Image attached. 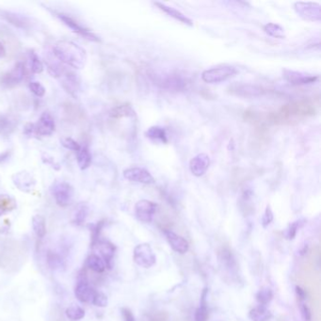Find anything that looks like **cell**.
<instances>
[{
    "label": "cell",
    "instance_id": "cell-9",
    "mask_svg": "<svg viewBox=\"0 0 321 321\" xmlns=\"http://www.w3.org/2000/svg\"><path fill=\"white\" fill-rule=\"evenodd\" d=\"M26 75V68L22 62L15 64L11 71L0 76V84L6 88H13L22 82Z\"/></svg>",
    "mask_w": 321,
    "mask_h": 321
},
{
    "label": "cell",
    "instance_id": "cell-13",
    "mask_svg": "<svg viewBox=\"0 0 321 321\" xmlns=\"http://www.w3.org/2000/svg\"><path fill=\"white\" fill-rule=\"evenodd\" d=\"M56 128L55 120L49 112H44L38 120V123L34 125L35 134L46 137L54 133Z\"/></svg>",
    "mask_w": 321,
    "mask_h": 321
},
{
    "label": "cell",
    "instance_id": "cell-40",
    "mask_svg": "<svg viewBox=\"0 0 321 321\" xmlns=\"http://www.w3.org/2000/svg\"><path fill=\"white\" fill-rule=\"evenodd\" d=\"M299 229V222H296V223H293V224L289 225L286 234H285V237L287 239H294L296 235H297V232Z\"/></svg>",
    "mask_w": 321,
    "mask_h": 321
},
{
    "label": "cell",
    "instance_id": "cell-7",
    "mask_svg": "<svg viewBox=\"0 0 321 321\" xmlns=\"http://www.w3.org/2000/svg\"><path fill=\"white\" fill-rule=\"evenodd\" d=\"M133 259L137 265L144 269L153 267L157 261V257L148 243H142L135 247Z\"/></svg>",
    "mask_w": 321,
    "mask_h": 321
},
{
    "label": "cell",
    "instance_id": "cell-17",
    "mask_svg": "<svg viewBox=\"0 0 321 321\" xmlns=\"http://www.w3.org/2000/svg\"><path fill=\"white\" fill-rule=\"evenodd\" d=\"M95 292L96 290L85 281L78 282L75 288L76 299L83 303H91L92 299L94 298Z\"/></svg>",
    "mask_w": 321,
    "mask_h": 321
},
{
    "label": "cell",
    "instance_id": "cell-43",
    "mask_svg": "<svg viewBox=\"0 0 321 321\" xmlns=\"http://www.w3.org/2000/svg\"><path fill=\"white\" fill-rule=\"evenodd\" d=\"M296 292H297L298 297H299V299H306V293H305V291H304L302 288H300L299 286H297V287H296Z\"/></svg>",
    "mask_w": 321,
    "mask_h": 321
},
{
    "label": "cell",
    "instance_id": "cell-37",
    "mask_svg": "<svg viewBox=\"0 0 321 321\" xmlns=\"http://www.w3.org/2000/svg\"><path fill=\"white\" fill-rule=\"evenodd\" d=\"M30 89L38 97L45 96V87L41 83L37 82V81H31L30 83Z\"/></svg>",
    "mask_w": 321,
    "mask_h": 321
},
{
    "label": "cell",
    "instance_id": "cell-29",
    "mask_svg": "<svg viewBox=\"0 0 321 321\" xmlns=\"http://www.w3.org/2000/svg\"><path fill=\"white\" fill-rule=\"evenodd\" d=\"M17 123L11 116H0V133L10 135L15 129Z\"/></svg>",
    "mask_w": 321,
    "mask_h": 321
},
{
    "label": "cell",
    "instance_id": "cell-25",
    "mask_svg": "<svg viewBox=\"0 0 321 321\" xmlns=\"http://www.w3.org/2000/svg\"><path fill=\"white\" fill-rule=\"evenodd\" d=\"M32 229L39 239H44L46 235V223L45 217L42 215H35L31 221Z\"/></svg>",
    "mask_w": 321,
    "mask_h": 321
},
{
    "label": "cell",
    "instance_id": "cell-23",
    "mask_svg": "<svg viewBox=\"0 0 321 321\" xmlns=\"http://www.w3.org/2000/svg\"><path fill=\"white\" fill-rule=\"evenodd\" d=\"M86 266L94 272L102 273L106 269L105 261L96 254H91L86 260Z\"/></svg>",
    "mask_w": 321,
    "mask_h": 321
},
{
    "label": "cell",
    "instance_id": "cell-35",
    "mask_svg": "<svg viewBox=\"0 0 321 321\" xmlns=\"http://www.w3.org/2000/svg\"><path fill=\"white\" fill-rule=\"evenodd\" d=\"M93 305L97 307H105L109 303V299L106 295L104 294L103 292L96 291L95 292V295H94V298L92 299V302H91Z\"/></svg>",
    "mask_w": 321,
    "mask_h": 321
},
{
    "label": "cell",
    "instance_id": "cell-3",
    "mask_svg": "<svg viewBox=\"0 0 321 321\" xmlns=\"http://www.w3.org/2000/svg\"><path fill=\"white\" fill-rule=\"evenodd\" d=\"M229 94L243 98L259 97L268 92V90L261 86L248 83H234L227 89Z\"/></svg>",
    "mask_w": 321,
    "mask_h": 321
},
{
    "label": "cell",
    "instance_id": "cell-6",
    "mask_svg": "<svg viewBox=\"0 0 321 321\" xmlns=\"http://www.w3.org/2000/svg\"><path fill=\"white\" fill-rule=\"evenodd\" d=\"M294 9L300 18L310 22H320L321 6L316 2H296Z\"/></svg>",
    "mask_w": 321,
    "mask_h": 321
},
{
    "label": "cell",
    "instance_id": "cell-15",
    "mask_svg": "<svg viewBox=\"0 0 321 321\" xmlns=\"http://www.w3.org/2000/svg\"><path fill=\"white\" fill-rule=\"evenodd\" d=\"M93 248L95 249L97 253H99V256L105 261L106 268L111 269L112 259L114 257L115 251H116V247L109 241L96 240L95 242H93Z\"/></svg>",
    "mask_w": 321,
    "mask_h": 321
},
{
    "label": "cell",
    "instance_id": "cell-34",
    "mask_svg": "<svg viewBox=\"0 0 321 321\" xmlns=\"http://www.w3.org/2000/svg\"><path fill=\"white\" fill-rule=\"evenodd\" d=\"M30 69L31 71L34 73V74H40L43 72L44 70V66H43V63L41 62V60L39 59L36 53L31 51L30 53Z\"/></svg>",
    "mask_w": 321,
    "mask_h": 321
},
{
    "label": "cell",
    "instance_id": "cell-22",
    "mask_svg": "<svg viewBox=\"0 0 321 321\" xmlns=\"http://www.w3.org/2000/svg\"><path fill=\"white\" fill-rule=\"evenodd\" d=\"M145 136L151 141L166 144L168 142V137L164 128L160 127H152L145 132Z\"/></svg>",
    "mask_w": 321,
    "mask_h": 321
},
{
    "label": "cell",
    "instance_id": "cell-44",
    "mask_svg": "<svg viewBox=\"0 0 321 321\" xmlns=\"http://www.w3.org/2000/svg\"><path fill=\"white\" fill-rule=\"evenodd\" d=\"M6 55H7L6 48H5V46L3 45V44H2V43H1V41H0V59H2V58H4V57H6Z\"/></svg>",
    "mask_w": 321,
    "mask_h": 321
},
{
    "label": "cell",
    "instance_id": "cell-24",
    "mask_svg": "<svg viewBox=\"0 0 321 321\" xmlns=\"http://www.w3.org/2000/svg\"><path fill=\"white\" fill-rule=\"evenodd\" d=\"M76 160L81 170L89 168L91 163V155L87 146H80L79 150L76 151Z\"/></svg>",
    "mask_w": 321,
    "mask_h": 321
},
{
    "label": "cell",
    "instance_id": "cell-14",
    "mask_svg": "<svg viewBox=\"0 0 321 321\" xmlns=\"http://www.w3.org/2000/svg\"><path fill=\"white\" fill-rule=\"evenodd\" d=\"M210 166V157L208 155L202 153L195 156L189 161V170L190 172L196 176L201 177L207 172Z\"/></svg>",
    "mask_w": 321,
    "mask_h": 321
},
{
    "label": "cell",
    "instance_id": "cell-8",
    "mask_svg": "<svg viewBox=\"0 0 321 321\" xmlns=\"http://www.w3.org/2000/svg\"><path fill=\"white\" fill-rule=\"evenodd\" d=\"M57 17L70 30H73L75 33L80 35L81 37L85 38L91 42H100V38L98 37L94 32L85 28L80 23L77 22L70 15H65V14H57Z\"/></svg>",
    "mask_w": 321,
    "mask_h": 321
},
{
    "label": "cell",
    "instance_id": "cell-42",
    "mask_svg": "<svg viewBox=\"0 0 321 321\" xmlns=\"http://www.w3.org/2000/svg\"><path fill=\"white\" fill-rule=\"evenodd\" d=\"M301 312H302V315H303V317H304V319L307 321H311V316H312V314H311V311H310V309L308 308L307 305L305 304H302V306H301Z\"/></svg>",
    "mask_w": 321,
    "mask_h": 321
},
{
    "label": "cell",
    "instance_id": "cell-45",
    "mask_svg": "<svg viewBox=\"0 0 321 321\" xmlns=\"http://www.w3.org/2000/svg\"><path fill=\"white\" fill-rule=\"evenodd\" d=\"M8 157H9V152H6V153L1 154V155H0V162H2L3 160L7 159Z\"/></svg>",
    "mask_w": 321,
    "mask_h": 321
},
{
    "label": "cell",
    "instance_id": "cell-33",
    "mask_svg": "<svg viewBox=\"0 0 321 321\" xmlns=\"http://www.w3.org/2000/svg\"><path fill=\"white\" fill-rule=\"evenodd\" d=\"M272 298H273V292L271 290V288H269L268 286L263 287L256 294L257 301L260 303V305H264V306H266L268 303H269Z\"/></svg>",
    "mask_w": 321,
    "mask_h": 321
},
{
    "label": "cell",
    "instance_id": "cell-30",
    "mask_svg": "<svg viewBox=\"0 0 321 321\" xmlns=\"http://www.w3.org/2000/svg\"><path fill=\"white\" fill-rule=\"evenodd\" d=\"M264 31L270 37L284 39V30L278 24L269 23L264 26Z\"/></svg>",
    "mask_w": 321,
    "mask_h": 321
},
{
    "label": "cell",
    "instance_id": "cell-5",
    "mask_svg": "<svg viewBox=\"0 0 321 321\" xmlns=\"http://www.w3.org/2000/svg\"><path fill=\"white\" fill-rule=\"evenodd\" d=\"M152 78L155 84L165 90H182L187 87V81L182 76L175 74H156L152 75Z\"/></svg>",
    "mask_w": 321,
    "mask_h": 321
},
{
    "label": "cell",
    "instance_id": "cell-4",
    "mask_svg": "<svg viewBox=\"0 0 321 321\" xmlns=\"http://www.w3.org/2000/svg\"><path fill=\"white\" fill-rule=\"evenodd\" d=\"M51 193L57 204L61 207H65L73 202L75 190L67 182L57 181L51 187Z\"/></svg>",
    "mask_w": 321,
    "mask_h": 321
},
{
    "label": "cell",
    "instance_id": "cell-19",
    "mask_svg": "<svg viewBox=\"0 0 321 321\" xmlns=\"http://www.w3.org/2000/svg\"><path fill=\"white\" fill-rule=\"evenodd\" d=\"M15 186L25 192H30L36 185V181L29 172H18L13 177Z\"/></svg>",
    "mask_w": 321,
    "mask_h": 321
},
{
    "label": "cell",
    "instance_id": "cell-38",
    "mask_svg": "<svg viewBox=\"0 0 321 321\" xmlns=\"http://www.w3.org/2000/svg\"><path fill=\"white\" fill-rule=\"evenodd\" d=\"M61 144L69 150H73V151H78L80 148V145L75 142V140L71 139V138H64L61 140Z\"/></svg>",
    "mask_w": 321,
    "mask_h": 321
},
{
    "label": "cell",
    "instance_id": "cell-16",
    "mask_svg": "<svg viewBox=\"0 0 321 321\" xmlns=\"http://www.w3.org/2000/svg\"><path fill=\"white\" fill-rule=\"evenodd\" d=\"M283 76L292 85H306L314 83L317 79V75H309L302 72H297V71H291V70H284Z\"/></svg>",
    "mask_w": 321,
    "mask_h": 321
},
{
    "label": "cell",
    "instance_id": "cell-12",
    "mask_svg": "<svg viewBox=\"0 0 321 321\" xmlns=\"http://www.w3.org/2000/svg\"><path fill=\"white\" fill-rule=\"evenodd\" d=\"M61 86L63 89L70 93L72 96L77 97L78 92L80 90V80L77 75L73 72L64 71L60 76Z\"/></svg>",
    "mask_w": 321,
    "mask_h": 321
},
{
    "label": "cell",
    "instance_id": "cell-36",
    "mask_svg": "<svg viewBox=\"0 0 321 321\" xmlns=\"http://www.w3.org/2000/svg\"><path fill=\"white\" fill-rule=\"evenodd\" d=\"M6 17H7L8 21H10L13 25L17 26V27H20V28H23V29H24V28H27V25L29 24V23L26 22L25 18H23V17L19 16V15H12V14L7 13Z\"/></svg>",
    "mask_w": 321,
    "mask_h": 321
},
{
    "label": "cell",
    "instance_id": "cell-10",
    "mask_svg": "<svg viewBox=\"0 0 321 321\" xmlns=\"http://www.w3.org/2000/svg\"><path fill=\"white\" fill-rule=\"evenodd\" d=\"M157 204L148 200H141L135 205V213L139 221L150 224L157 212Z\"/></svg>",
    "mask_w": 321,
    "mask_h": 321
},
{
    "label": "cell",
    "instance_id": "cell-39",
    "mask_svg": "<svg viewBox=\"0 0 321 321\" xmlns=\"http://www.w3.org/2000/svg\"><path fill=\"white\" fill-rule=\"evenodd\" d=\"M273 219H274V217H273V213H272V211H271L270 206L268 205V206H267V208L265 210L264 215L262 217V225H263V227H267V226H269V224L272 223Z\"/></svg>",
    "mask_w": 321,
    "mask_h": 321
},
{
    "label": "cell",
    "instance_id": "cell-20",
    "mask_svg": "<svg viewBox=\"0 0 321 321\" xmlns=\"http://www.w3.org/2000/svg\"><path fill=\"white\" fill-rule=\"evenodd\" d=\"M156 6H157L159 10H161L162 12H164L165 14L171 16L172 18H174L175 20L179 21L182 24H185L187 26H193V22L187 17L184 14H182L181 12H179L178 10L174 9V8L170 7V6H167L161 2H155L154 3Z\"/></svg>",
    "mask_w": 321,
    "mask_h": 321
},
{
    "label": "cell",
    "instance_id": "cell-28",
    "mask_svg": "<svg viewBox=\"0 0 321 321\" xmlns=\"http://www.w3.org/2000/svg\"><path fill=\"white\" fill-rule=\"evenodd\" d=\"M206 294L207 289H204L202 292V299L200 307L195 312V321H207L208 319V311H207V303H206Z\"/></svg>",
    "mask_w": 321,
    "mask_h": 321
},
{
    "label": "cell",
    "instance_id": "cell-11",
    "mask_svg": "<svg viewBox=\"0 0 321 321\" xmlns=\"http://www.w3.org/2000/svg\"><path fill=\"white\" fill-rule=\"evenodd\" d=\"M124 177L128 181L141 183V184H153L155 183V178L149 171L140 167L128 168L124 171Z\"/></svg>",
    "mask_w": 321,
    "mask_h": 321
},
{
    "label": "cell",
    "instance_id": "cell-18",
    "mask_svg": "<svg viewBox=\"0 0 321 321\" xmlns=\"http://www.w3.org/2000/svg\"><path fill=\"white\" fill-rule=\"evenodd\" d=\"M165 236H166V239L168 240L170 246L172 247V250L176 253H178L180 254H184L187 253L188 251V242H187L186 239L184 238H182L181 236L176 235L175 233H173L172 231L164 232Z\"/></svg>",
    "mask_w": 321,
    "mask_h": 321
},
{
    "label": "cell",
    "instance_id": "cell-32",
    "mask_svg": "<svg viewBox=\"0 0 321 321\" xmlns=\"http://www.w3.org/2000/svg\"><path fill=\"white\" fill-rule=\"evenodd\" d=\"M66 316L71 321L81 320L85 316V310L78 305L68 307L65 311Z\"/></svg>",
    "mask_w": 321,
    "mask_h": 321
},
{
    "label": "cell",
    "instance_id": "cell-21",
    "mask_svg": "<svg viewBox=\"0 0 321 321\" xmlns=\"http://www.w3.org/2000/svg\"><path fill=\"white\" fill-rule=\"evenodd\" d=\"M110 116L112 119L129 118L135 116V111L129 104H122L113 108L110 112Z\"/></svg>",
    "mask_w": 321,
    "mask_h": 321
},
{
    "label": "cell",
    "instance_id": "cell-27",
    "mask_svg": "<svg viewBox=\"0 0 321 321\" xmlns=\"http://www.w3.org/2000/svg\"><path fill=\"white\" fill-rule=\"evenodd\" d=\"M271 313L264 305L255 307L250 312V318L253 321H269Z\"/></svg>",
    "mask_w": 321,
    "mask_h": 321
},
{
    "label": "cell",
    "instance_id": "cell-41",
    "mask_svg": "<svg viewBox=\"0 0 321 321\" xmlns=\"http://www.w3.org/2000/svg\"><path fill=\"white\" fill-rule=\"evenodd\" d=\"M122 314H123V316H124V320L135 321L134 314H132V312L129 309L123 308L122 309Z\"/></svg>",
    "mask_w": 321,
    "mask_h": 321
},
{
    "label": "cell",
    "instance_id": "cell-31",
    "mask_svg": "<svg viewBox=\"0 0 321 321\" xmlns=\"http://www.w3.org/2000/svg\"><path fill=\"white\" fill-rule=\"evenodd\" d=\"M89 214V208L85 203H79L75 208L74 214V223L77 225H81L85 223Z\"/></svg>",
    "mask_w": 321,
    "mask_h": 321
},
{
    "label": "cell",
    "instance_id": "cell-26",
    "mask_svg": "<svg viewBox=\"0 0 321 321\" xmlns=\"http://www.w3.org/2000/svg\"><path fill=\"white\" fill-rule=\"evenodd\" d=\"M17 203L13 197L9 195H0V217L6 215L16 209Z\"/></svg>",
    "mask_w": 321,
    "mask_h": 321
},
{
    "label": "cell",
    "instance_id": "cell-2",
    "mask_svg": "<svg viewBox=\"0 0 321 321\" xmlns=\"http://www.w3.org/2000/svg\"><path fill=\"white\" fill-rule=\"evenodd\" d=\"M238 73L237 69L231 65H221L210 68L202 73V81L208 84L224 82Z\"/></svg>",
    "mask_w": 321,
    "mask_h": 321
},
{
    "label": "cell",
    "instance_id": "cell-1",
    "mask_svg": "<svg viewBox=\"0 0 321 321\" xmlns=\"http://www.w3.org/2000/svg\"><path fill=\"white\" fill-rule=\"evenodd\" d=\"M54 56L60 62L75 69H81L85 66L87 55L86 51L71 41L61 40L57 42L54 47Z\"/></svg>",
    "mask_w": 321,
    "mask_h": 321
}]
</instances>
